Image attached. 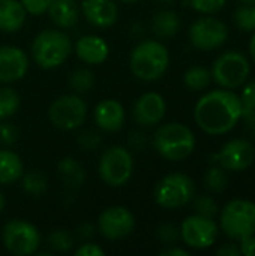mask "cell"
Here are the masks:
<instances>
[{
  "label": "cell",
  "instance_id": "6da1fadb",
  "mask_svg": "<svg viewBox=\"0 0 255 256\" xmlns=\"http://www.w3.org/2000/svg\"><path fill=\"white\" fill-rule=\"evenodd\" d=\"M242 118L240 98L230 88L212 90L201 96L194 106V120L207 135H224Z\"/></svg>",
  "mask_w": 255,
  "mask_h": 256
},
{
  "label": "cell",
  "instance_id": "7a4b0ae2",
  "mask_svg": "<svg viewBox=\"0 0 255 256\" xmlns=\"http://www.w3.org/2000/svg\"><path fill=\"white\" fill-rule=\"evenodd\" d=\"M170 66V52L167 46L153 39L141 40L134 46L129 56V68L134 76L150 82L159 80Z\"/></svg>",
  "mask_w": 255,
  "mask_h": 256
},
{
  "label": "cell",
  "instance_id": "3957f363",
  "mask_svg": "<svg viewBox=\"0 0 255 256\" xmlns=\"http://www.w3.org/2000/svg\"><path fill=\"white\" fill-rule=\"evenodd\" d=\"M155 150L170 162H182L195 150V135L183 123H167L158 128L153 135Z\"/></svg>",
  "mask_w": 255,
  "mask_h": 256
},
{
  "label": "cell",
  "instance_id": "277c9868",
  "mask_svg": "<svg viewBox=\"0 0 255 256\" xmlns=\"http://www.w3.org/2000/svg\"><path fill=\"white\" fill-rule=\"evenodd\" d=\"M33 62L42 69H56L66 62L72 52L71 38L59 28H47L36 34L32 42Z\"/></svg>",
  "mask_w": 255,
  "mask_h": 256
},
{
  "label": "cell",
  "instance_id": "5b68a950",
  "mask_svg": "<svg viewBox=\"0 0 255 256\" xmlns=\"http://www.w3.org/2000/svg\"><path fill=\"white\" fill-rule=\"evenodd\" d=\"M155 202L167 210L180 208L195 196L194 180L183 172H171L162 177L153 190Z\"/></svg>",
  "mask_w": 255,
  "mask_h": 256
},
{
  "label": "cell",
  "instance_id": "8992f818",
  "mask_svg": "<svg viewBox=\"0 0 255 256\" xmlns=\"http://www.w3.org/2000/svg\"><path fill=\"white\" fill-rule=\"evenodd\" d=\"M219 228L231 240L255 234V202L248 200L230 201L219 212Z\"/></svg>",
  "mask_w": 255,
  "mask_h": 256
},
{
  "label": "cell",
  "instance_id": "52a82bcc",
  "mask_svg": "<svg viewBox=\"0 0 255 256\" xmlns=\"http://www.w3.org/2000/svg\"><path fill=\"white\" fill-rule=\"evenodd\" d=\"M98 172L101 180L110 188L125 186L134 172L132 153L122 146H113L107 148L101 154Z\"/></svg>",
  "mask_w": 255,
  "mask_h": 256
},
{
  "label": "cell",
  "instance_id": "ba28073f",
  "mask_svg": "<svg viewBox=\"0 0 255 256\" xmlns=\"http://www.w3.org/2000/svg\"><path fill=\"white\" fill-rule=\"evenodd\" d=\"M210 74L219 87L231 90L246 82L251 74V64L245 54L239 51H227L215 60Z\"/></svg>",
  "mask_w": 255,
  "mask_h": 256
},
{
  "label": "cell",
  "instance_id": "9c48e42d",
  "mask_svg": "<svg viewBox=\"0 0 255 256\" xmlns=\"http://www.w3.org/2000/svg\"><path fill=\"white\" fill-rule=\"evenodd\" d=\"M48 118L53 126L60 130H75L81 128L87 118V104L75 93L62 94L50 105Z\"/></svg>",
  "mask_w": 255,
  "mask_h": 256
},
{
  "label": "cell",
  "instance_id": "30bf717a",
  "mask_svg": "<svg viewBox=\"0 0 255 256\" xmlns=\"http://www.w3.org/2000/svg\"><path fill=\"white\" fill-rule=\"evenodd\" d=\"M2 238L5 249L12 255H33L41 246V236L38 228L23 219L9 220L3 228Z\"/></svg>",
  "mask_w": 255,
  "mask_h": 256
},
{
  "label": "cell",
  "instance_id": "8fae6325",
  "mask_svg": "<svg viewBox=\"0 0 255 256\" xmlns=\"http://www.w3.org/2000/svg\"><path fill=\"white\" fill-rule=\"evenodd\" d=\"M179 230H180V238L183 240V243L188 248L197 249V250L210 248L216 242L218 232H219V226L216 225L213 219L204 218L200 214H192L186 218L182 222Z\"/></svg>",
  "mask_w": 255,
  "mask_h": 256
},
{
  "label": "cell",
  "instance_id": "7c38bea8",
  "mask_svg": "<svg viewBox=\"0 0 255 256\" xmlns=\"http://www.w3.org/2000/svg\"><path fill=\"white\" fill-rule=\"evenodd\" d=\"M228 39V27L215 16L198 18L189 28L191 44L201 51H212L222 46Z\"/></svg>",
  "mask_w": 255,
  "mask_h": 256
},
{
  "label": "cell",
  "instance_id": "4fadbf2b",
  "mask_svg": "<svg viewBox=\"0 0 255 256\" xmlns=\"http://www.w3.org/2000/svg\"><path fill=\"white\" fill-rule=\"evenodd\" d=\"M135 228V218L126 207L113 206L105 208L98 218V230L107 240H120L128 237Z\"/></svg>",
  "mask_w": 255,
  "mask_h": 256
},
{
  "label": "cell",
  "instance_id": "5bb4252c",
  "mask_svg": "<svg viewBox=\"0 0 255 256\" xmlns=\"http://www.w3.org/2000/svg\"><path fill=\"white\" fill-rule=\"evenodd\" d=\"M215 159L225 171H245L255 162V148L251 141L234 138L221 147Z\"/></svg>",
  "mask_w": 255,
  "mask_h": 256
},
{
  "label": "cell",
  "instance_id": "9a60e30c",
  "mask_svg": "<svg viewBox=\"0 0 255 256\" xmlns=\"http://www.w3.org/2000/svg\"><path fill=\"white\" fill-rule=\"evenodd\" d=\"M167 111L165 99L156 92L141 94L132 106V118L143 128H152L164 118Z\"/></svg>",
  "mask_w": 255,
  "mask_h": 256
},
{
  "label": "cell",
  "instance_id": "2e32d148",
  "mask_svg": "<svg viewBox=\"0 0 255 256\" xmlns=\"http://www.w3.org/2000/svg\"><path fill=\"white\" fill-rule=\"evenodd\" d=\"M29 70L27 54L12 45L0 46V82L11 84L26 76Z\"/></svg>",
  "mask_w": 255,
  "mask_h": 256
},
{
  "label": "cell",
  "instance_id": "e0dca14e",
  "mask_svg": "<svg viewBox=\"0 0 255 256\" xmlns=\"http://www.w3.org/2000/svg\"><path fill=\"white\" fill-rule=\"evenodd\" d=\"M81 14L92 26L107 28L116 22L119 8L114 0H83Z\"/></svg>",
  "mask_w": 255,
  "mask_h": 256
},
{
  "label": "cell",
  "instance_id": "ac0fdd59",
  "mask_svg": "<svg viewBox=\"0 0 255 256\" xmlns=\"http://www.w3.org/2000/svg\"><path fill=\"white\" fill-rule=\"evenodd\" d=\"M93 117L99 129L105 132H119L125 124L126 112L122 102L116 99H104L95 106Z\"/></svg>",
  "mask_w": 255,
  "mask_h": 256
},
{
  "label": "cell",
  "instance_id": "d6986e66",
  "mask_svg": "<svg viewBox=\"0 0 255 256\" xmlns=\"http://www.w3.org/2000/svg\"><path fill=\"white\" fill-rule=\"evenodd\" d=\"M75 54L86 64H102L110 56V46L104 38L86 34L75 42Z\"/></svg>",
  "mask_w": 255,
  "mask_h": 256
},
{
  "label": "cell",
  "instance_id": "ffe728a7",
  "mask_svg": "<svg viewBox=\"0 0 255 256\" xmlns=\"http://www.w3.org/2000/svg\"><path fill=\"white\" fill-rule=\"evenodd\" d=\"M47 14L60 30L72 28L80 20V8L75 0H53Z\"/></svg>",
  "mask_w": 255,
  "mask_h": 256
},
{
  "label": "cell",
  "instance_id": "44dd1931",
  "mask_svg": "<svg viewBox=\"0 0 255 256\" xmlns=\"http://www.w3.org/2000/svg\"><path fill=\"white\" fill-rule=\"evenodd\" d=\"M26 9L20 0H0V32L15 33L26 22Z\"/></svg>",
  "mask_w": 255,
  "mask_h": 256
},
{
  "label": "cell",
  "instance_id": "7402d4cb",
  "mask_svg": "<svg viewBox=\"0 0 255 256\" xmlns=\"http://www.w3.org/2000/svg\"><path fill=\"white\" fill-rule=\"evenodd\" d=\"M24 172L21 158L8 148H0V184H12L21 178Z\"/></svg>",
  "mask_w": 255,
  "mask_h": 256
},
{
  "label": "cell",
  "instance_id": "603a6c76",
  "mask_svg": "<svg viewBox=\"0 0 255 256\" xmlns=\"http://www.w3.org/2000/svg\"><path fill=\"white\" fill-rule=\"evenodd\" d=\"M180 28V18L174 10L164 9L155 14L152 20V32L161 38V39H168L177 34Z\"/></svg>",
  "mask_w": 255,
  "mask_h": 256
},
{
  "label": "cell",
  "instance_id": "cb8c5ba5",
  "mask_svg": "<svg viewBox=\"0 0 255 256\" xmlns=\"http://www.w3.org/2000/svg\"><path fill=\"white\" fill-rule=\"evenodd\" d=\"M57 172L66 188L77 189L86 180V171L74 158H63L57 164Z\"/></svg>",
  "mask_w": 255,
  "mask_h": 256
},
{
  "label": "cell",
  "instance_id": "d4e9b609",
  "mask_svg": "<svg viewBox=\"0 0 255 256\" xmlns=\"http://www.w3.org/2000/svg\"><path fill=\"white\" fill-rule=\"evenodd\" d=\"M212 81V74L209 69L203 66H192L183 75L185 86L192 92H201L209 87Z\"/></svg>",
  "mask_w": 255,
  "mask_h": 256
},
{
  "label": "cell",
  "instance_id": "484cf974",
  "mask_svg": "<svg viewBox=\"0 0 255 256\" xmlns=\"http://www.w3.org/2000/svg\"><path fill=\"white\" fill-rule=\"evenodd\" d=\"M21 186L26 194L38 198L47 192L48 182L41 171H27V172H23L21 176Z\"/></svg>",
  "mask_w": 255,
  "mask_h": 256
},
{
  "label": "cell",
  "instance_id": "4316f807",
  "mask_svg": "<svg viewBox=\"0 0 255 256\" xmlns=\"http://www.w3.org/2000/svg\"><path fill=\"white\" fill-rule=\"evenodd\" d=\"M18 108H20L18 93L9 86L0 87V122L15 116Z\"/></svg>",
  "mask_w": 255,
  "mask_h": 256
},
{
  "label": "cell",
  "instance_id": "83f0119b",
  "mask_svg": "<svg viewBox=\"0 0 255 256\" xmlns=\"http://www.w3.org/2000/svg\"><path fill=\"white\" fill-rule=\"evenodd\" d=\"M69 86L75 93H87L95 86V75L87 68H80L74 70L69 76Z\"/></svg>",
  "mask_w": 255,
  "mask_h": 256
},
{
  "label": "cell",
  "instance_id": "f1b7e54d",
  "mask_svg": "<svg viewBox=\"0 0 255 256\" xmlns=\"http://www.w3.org/2000/svg\"><path fill=\"white\" fill-rule=\"evenodd\" d=\"M204 184L209 190H212L215 194L224 192L227 189V184H228L227 171L219 165L210 166L204 174Z\"/></svg>",
  "mask_w": 255,
  "mask_h": 256
},
{
  "label": "cell",
  "instance_id": "f546056e",
  "mask_svg": "<svg viewBox=\"0 0 255 256\" xmlns=\"http://www.w3.org/2000/svg\"><path fill=\"white\" fill-rule=\"evenodd\" d=\"M48 246L59 254H66L74 248V236L68 230H56L47 237Z\"/></svg>",
  "mask_w": 255,
  "mask_h": 256
},
{
  "label": "cell",
  "instance_id": "4dcf8cb0",
  "mask_svg": "<svg viewBox=\"0 0 255 256\" xmlns=\"http://www.w3.org/2000/svg\"><path fill=\"white\" fill-rule=\"evenodd\" d=\"M236 26L242 32H255V4H242L233 14Z\"/></svg>",
  "mask_w": 255,
  "mask_h": 256
},
{
  "label": "cell",
  "instance_id": "1f68e13d",
  "mask_svg": "<svg viewBox=\"0 0 255 256\" xmlns=\"http://www.w3.org/2000/svg\"><path fill=\"white\" fill-rule=\"evenodd\" d=\"M191 202H192V210L195 212V214L210 218V219H213L216 214H219V207H218L216 201L209 195L194 196Z\"/></svg>",
  "mask_w": 255,
  "mask_h": 256
},
{
  "label": "cell",
  "instance_id": "d6a6232c",
  "mask_svg": "<svg viewBox=\"0 0 255 256\" xmlns=\"http://www.w3.org/2000/svg\"><path fill=\"white\" fill-rule=\"evenodd\" d=\"M239 98H240V104H242V118L255 116V81L248 82L243 87L242 94Z\"/></svg>",
  "mask_w": 255,
  "mask_h": 256
},
{
  "label": "cell",
  "instance_id": "836d02e7",
  "mask_svg": "<svg viewBox=\"0 0 255 256\" xmlns=\"http://www.w3.org/2000/svg\"><path fill=\"white\" fill-rule=\"evenodd\" d=\"M186 2L194 10L204 15H212L221 10L225 6L227 0H186Z\"/></svg>",
  "mask_w": 255,
  "mask_h": 256
},
{
  "label": "cell",
  "instance_id": "e575fe53",
  "mask_svg": "<svg viewBox=\"0 0 255 256\" xmlns=\"http://www.w3.org/2000/svg\"><path fill=\"white\" fill-rule=\"evenodd\" d=\"M18 140V129L6 120L0 122V146L3 147H11L17 142Z\"/></svg>",
  "mask_w": 255,
  "mask_h": 256
},
{
  "label": "cell",
  "instance_id": "d590c367",
  "mask_svg": "<svg viewBox=\"0 0 255 256\" xmlns=\"http://www.w3.org/2000/svg\"><path fill=\"white\" fill-rule=\"evenodd\" d=\"M23 8L30 15H42L47 14L53 0H20Z\"/></svg>",
  "mask_w": 255,
  "mask_h": 256
},
{
  "label": "cell",
  "instance_id": "8d00e7d4",
  "mask_svg": "<svg viewBox=\"0 0 255 256\" xmlns=\"http://www.w3.org/2000/svg\"><path fill=\"white\" fill-rule=\"evenodd\" d=\"M158 237L161 242L171 244V243L177 242V238L180 237V230L173 224H164L158 228Z\"/></svg>",
  "mask_w": 255,
  "mask_h": 256
},
{
  "label": "cell",
  "instance_id": "74e56055",
  "mask_svg": "<svg viewBox=\"0 0 255 256\" xmlns=\"http://www.w3.org/2000/svg\"><path fill=\"white\" fill-rule=\"evenodd\" d=\"M101 141H102L101 135L98 132H95V130H86L78 138V144L84 150H95V148H98L101 146Z\"/></svg>",
  "mask_w": 255,
  "mask_h": 256
},
{
  "label": "cell",
  "instance_id": "f35d334b",
  "mask_svg": "<svg viewBox=\"0 0 255 256\" xmlns=\"http://www.w3.org/2000/svg\"><path fill=\"white\" fill-rule=\"evenodd\" d=\"M77 256H104L105 252L101 246L95 244V243H84L81 244L77 250H75Z\"/></svg>",
  "mask_w": 255,
  "mask_h": 256
},
{
  "label": "cell",
  "instance_id": "ab89813d",
  "mask_svg": "<svg viewBox=\"0 0 255 256\" xmlns=\"http://www.w3.org/2000/svg\"><path fill=\"white\" fill-rule=\"evenodd\" d=\"M128 144H129V147H131L132 150L140 152V150H143V148L146 147L147 138H146V135L141 134V132H132V134L129 135Z\"/></svg>",
  "mask_w": 255,
  "mask_h": 256
},
{
  "label": "cell",
  "instance_id": "60d3db41",
  "mask_svg": "<svg viewBox=\"0 0 255 256\" xmlns=\"http://www.w3.org/2000/svg\"><path fill=\"white\" fill-rule=\"evenodd\" d=\"M239 249H240V255L243 256H255V234L243 237L242 240H239Z\"/></svg>",
  "mask_w": 255,
  "mask_h": 256
},
{
  "label": "cell",
  "instance_id": "b9f144b4",
  "mask_svg": "<svg viewBox=\"0 0 255 256\" xmlns=\"http://www.w3.org/2000/svg\"><path fill=\"white\" fill-rule=\"evenodd\" d=\"M216 255L240 256V249H239V246H236L234 243H227V244H222V246L216 250Z\"/></svg>",
  "mask_w": 255,
  "mask_h": 256
},
{
  "label": "cell",
  "instance_id": "7bdbcfd3",
  "mask_svg": "<svg viewBox=\"0 0 255 256\" xmlns=\"http://www.w3.org/2000/svg\"><path fill=\"white\" fill-rule=\"evenodd\" d=\"M161 256H189V252L182 248H168L161 252Z\"/></svg>",
  "mask_w": 255,
  "mask_h": 256
},
{
  "label": "cell",
  "instance_id": "ee69618b",
  "mask_svg": "<svg viewBox=\"0 0 255 256\" xmlns=\"http://www.w3.org/2000/svg\"><path fill=\"white\" fill-rule=\"evenodd\" d=\"M93 232H95V228H93L92 225H89V224H86V225H83V226L80 228V236H81L83 238H90V237H93Z\"/></svg>",
  "mask_w": 255,
  "mask_h": 256
},
{
  "label": "cell",
  "instance_id": "f6af8a7d",
  "mask_svg": "<svg viewBox=\"0 0 255 256\" xmlns=\"http://www.w3.org/2000/svg\"><path fill=\"white\" fill-rule=\"evenodd\" d=\"M245 122V126H246V130L251 132L255 136V116H249V117H243L242 118Z\"/></svg>",
  "mask_w": 255,
  "mask_h": 256
},
{
  "label": "cell",
  "instance_id": "bcb514c9",
  "mask_svg": "<svg viewBox=\"0 0 255 256\" xmlns=\"http://www.w3.org/2000/svg\"><path fill=\"white\" fill-rule=\"evenodd\" d=\"M249 56H251L252 62L255 63V32L252 38H251V42H249Z\"/></svg>",
  "mask_w": 255,
  "mask_h": 256
},
{
  "label": "cell",
  "instance_id": "7dc6e473",
  "mask_svg": "<svg viewBox=\"0 0 255 256\" xmlns=\"http://www.w3.org/2000/svg\"><path fill=\"white\" fill-rule=\"evenodd\" d=\"M5 204H6V201H5V195L2 194V190H0V213L3 212V208H5Z\"/></svg>",
  "mask_w": 255,
  "mask_h": 256
},
{
  "label": "cell",
  "instance_id": "c3c4849f",
  "mask_svg": "<svg viewBox=\"0 0 255 256\" xmlns=\"http://www.w3.org/2000/svg\"><path fill=\"white\" fill-rule=\"evenodd\" d=\"M243 4H255V0H240Z\"/></svg>",
  "mask_w": 255,
  "mask_h": 256
},
{
  "label": "cell",
  "instance_id": "681fc988",
  "mask_svg": "<svg viewBox=\"0 0 255 256\" xmlns=\"http://www.w3.org/2000/svg\"><path fill=\"white\" fill-rule=\"evenodd\" d=\"M119 2H122V3H128V4H131V3H135V2H138V0H119Z\"/></svg>",
  "mask_w": 255,
  "mask_h": 256
},
{
  "label": "cell",
  "instance_id": "f907efd6",
  "mask_svg": "<svg viewBox=\"0 0 255 256\" xmlns=\"http://www.w3.org/2000/svg\"><path fill=\"white\" fill-rule=\"evenodd\" d=\"M158 2H161V3H168V4H170V3H174L176 0H158Z\"/></svg>",
  "mask_w": 255,
  "mask_h": 256
}]
</instances>
